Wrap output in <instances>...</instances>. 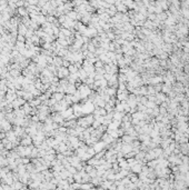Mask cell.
<instances>
[{"mask_svg": "<svg viewBox=\"0 0 189 190\" xmlns=\"http://www.w3.org/2000/svg\"><path fill=\"white\" fill-rule=\"evenodd\" d=\"M95 69H101V68H104V66H105V63L101 61V60H97L96 62H95Z\"/></svg>", "mask_w": 189, "mask_h": 190, "instance_id": "cell-17", "label": "cell"}, {"mask_svg": "<svg viewBox=\"0 0 189 190\" xmlns=\"http://www.w3.org/2000/svg\"><path fill=\"white\" fill-rule=\"evenodd\" d=\"M26 40H27V39H26V37H24V36H19V34L17 36V41H19V42H24V44H26Z\"/></svg>", "mask_w": 189, "mask_h": 190, "instance_id": "cell-23", "label": "cell"}, {"mask_svg": "<svg viewBox=\"0 0 189 190\" xmlns=\"http://www.w3.org/2000/svg\"><path fill=\"white\" fill-rule=\"evenodd\" d=\"M162 92H166V93L170 92V83H166L165 86L162 87Z\"/></svg>", "mask_w": 189, "mask_h": 190, "instance_id": "cell-20", "label": "cell"}, {"mask_svg": "<svg viewBox=\"0 0 189 190\" xmlns=\"http://www.w3.org/2000/svg\"><path fill=\"white\" fill-rule=\"evenodd\" d=\"M64 97H65V93H60V92H55L51 96L52 99H55L57 102H60L61 100H64Z\"/></svg>", "mask_w": 189, "mask_h": 190, "instance_id": "cell-10", "label": "cell"}, {"mask_svg": "<svg viewBox=\"0 0 189 190\" xmlns=\"http://www.w3.org/2000/svg\"><path fill=\"white\" fill-rule=\"evenodd\" d=\"M67 170H68L69 172H70V174H71L72 176H73V175H76L77 172H78V171H77V169H76L75 167H72V166H70L69 168H67Z\"/></svg>", "mask_w": 189, "mask_h": 190, "instance_id": "cell-22", "label": "cell"}, {"mask_svg": "<svg viewBox=\"0 0 189 190\" xmlns=\"http://www.w3.org/2000/svg\"><path fill=\"white\" fill-rule=\"evenodd\" d=\"M6 138L8 139L10 142H13V141H16V140L18 139V137H17L16 132L13 131V130H10V131L6 132Z\"/></svg>", "mask_w": 189, "mask_h": 190, "instance_id": "cell-5", "label": "cell"}, {"mask_svg": "<svg viewBox=\"0 0 189 190\" xmlns=\"http://www.w3.org/2000/svg\"><path fill=\"white\" fill-rule=\"evenodd\" d=\"M64 101L66 103H67L68 106L69 105H71L72 103V100H71V96L70 94H65V97H64Z\"/></svg>", "mask_w": 189, "mask_h": 190, "instance_id": "cell-18", "label": "cell"}, {"mask_svg": "<svg viewBox=\"0 0 189 190\" xmlns=\"http://www.w3.org/2000/svg\"><path fill=\"white\" fill-rule=\"evenodd\" d=\"M89 52H91V54H93V52H96V47H95V45L92 44H88V49H87Z\"/></svg>", "mask_w": 189, "mask_h": 190, "instance_id": "cell-19", "label": "cell"}, {"mask_svg": "<svg viewBox=\"0 0 189 190\" xmlns=\"http://www.w3.org/2000/svg\"><path fill=\"white\" fill-rule=\"evenodd\" d=\"M10 187H11L12 190H21L22 188H24V186H23L22 182H20V181H15L11 186H10Z\"/></svg>", "mask_w": 189, "mask_h": 190, "instance_id": "cell-11", "label": "cell"}, {"mask_svg": "<svg viewBox=\"0 0 189 190\" xmlns=\"http://www.w3.org/2000/svg\"><path fill=\"white\" fill-rule=\"evenodd\" d=\"M132 140H134V138H132L131 136H124L122 137V141H124L125 143H127V145H131V142H132Z\"/></svg>", "mask_w": 189, "mask_h": 190, "instance_id": "cell-14", "label": "cell"}, {"mask_svg": "<svg viewBox=\"0 0 189 190\" xmlns=\"http://www.w3.org/2000/svg\"><path fill=\"white\" fill-rule=\"evenodd\" d=\"M62 61H64V59H62L61 57H58V56L54 57V66L56 67V68H60V67H62Z\"/></svg>", "mask_w": 189, "mask_h": 190, "instance_id": "cell-9", "label": "cell"}, {"mask_svg": "<svg viewBox=\"0 0 189 190\" xmlns=\"http://www.w3.org/2000/svg\"><path fill=\"white\" fill-rule=\"evenodd\" d=\"M2 186H3V190H12L11 187L8 186V185H2Z\"/></svg>", "mask_w": 189, "mask_h": 190, "instance_id": "cell-27", "label": "cell"}, {"mask_svg": "<svg viewBox=\"0 0 189 190\" xmlns=\"http://www.w3.org/2000/svg\"><path fill=\"white\" fill-rule=\"evenodd\" d=\"M105 91H106V94H107V96H109V97H113V96H115V94L117 93L116 88H106V89H105Z\"/></svg>", "mask_w": 189, "mask_h": 190, "instance_id": "cell-12", "label": "cell"}, {"mask_svg": "<svg viewBox=\"0 0 189 190\" xmlns=\"http://www.w3.org/2000/svg\"><path fill=\"white\" fill-rule=\"evenodd\" d=\"M184 69H185V71H186L187 73H189V65L184 66Z\"/></svg>", "mask_w": 189, "mask_h": 190, "instance_id": "cell-28", "label": "cell"}, {"mask_svg": "<svg viewBox=\"0 0 189 190\" xmlns=\"http://www.w3.org/2000/svg\"><path fill=\"white\" fill-rule=\"evenodd\" d=\"M85 119H86V121H87V124H88V125H92V124H93V121H95V117H93L92 115L86 116Z\"/></svg>", "mask_w": 189, "mask_h": 190, "instance_id": "cell-15", "label": "cell"}, {"mask_svg": "<svg viewBox=\"0 0 189 190\" xmlns=\"http://www.w3.org/2000/svg\"><path fill=\"white\" fill-rule=\"evenodd\" d=\"M20 145L23 146V147L31 146V145H32V138H31L29 135H27L24 138H22L21 140H20Z\"/></svg>", "mask_w": 189, "mask_h": 190, "instance_id": "cell-4", "label": "cell"}, {"mask_svg": "<svg viewBox=\"0 0 189 190\" xmlns=\"http://www.w3.org/2000/svg\"><path fill=\"white\" fill-rule=\"evenodd\" d=\"M22 110L24 111V114L26 115H28V114H31V110H32V108H31V106L29 105V103H24L23 106H22Z\"/></svg>", "mask_w": 189, "mask_h": 190, "instance_id": "cell-13", "label": "cell"}, {"mask_svg": "<svg viewBox=\"0 0 189 190\" xmlns=\"http://www.w3.org/2000/svg\"><path fill=\"white\" fill-rule=\"evenodd\" d=\"M105 143L104 141H101V142H97L96 145H95L92 148H93V150H95V152H100V151H104V147H105Z\"/></svg>", "mask_w": 189, "mask_h": 190, "instance_id": "cell-7", "label": "cell"}, {"mask_svg": "<svg viewBox=\"0 0 189 190\" xmlns=\"http://www.w3.org/2000/svg\"><path fill=\"white\" fill-rule=\"evenodd\" d=\"M69 66H70V62H69L68 60H66V59H64V61H62V67H65V68H68Z\"/></svg>", "mask_w": 189, "mask_h": 190, "instance_id": "cell-24", "label": "cell"}, {"mask_svg": "<svg viewBox=\"0 0 189 190\" xmlns=\"http://www.w3.org/2000/svg\"><path fill=\"white\" fill-rule=\"evenodd\" d=\"M77 88L75 87V84H70L69 83L67 87H66V89H65V93L66 94H70V96H72V94H75L76 93V90Z\"/></svg>", "mask_w": 189, "mask_h": 190, "instance_id": "cell-6", "label": "cell"}, {"mask_svg": "<svg viewBox=\"0 0 189 190\" xmlns=\"http://www.w3.org/2000/svg\"><path fill=\"white\" fill-rule=\"evenodd\" d=\"M108 39H115V33L108 32Z\"/></svg>", "mask_w": 189, "mask_h": 190, "instance_id": "cell-26", "label": "cell"}, {"mask_svg": "<svg viewBox=\"0 0 189 190\" xmlns=\"http://www.w3.org/2000/svg\"><path fill=\"white\" fill-rule=\"evenodd\" d=\"M5 138H6V132H5V131L0 132V140H3Z\"/></svg>", "mask_w": 189, "mask_h": 190, "instance_id": "cell-25", "label": "cell"}, {"mask_svg": "<svg viewBox=\"0 0 189 190\" xmlns=\"http://www.w3.org/2000/svg\"><path fill=\"white\" fill-rule=\"evenodd\" d=\"M27 30H28V28L24 26V24L20 23L19 26H18V34H19V36H24V37H26Z\"/></svg>", "mask_w": 189, "mask_h": 190, "instance_id": "cell-8", "label": "cell"}, {"mask_svg": "<svg viewBox=\"0 0 189 190\" xmlns=\"http://www.w3.org/2000/svg\"><path fill=\"white\" fill-rule=\"evenodd\" d=\"M68 70H69V72H70V75L71 73H78V68L75 66V65H70L68 67Z\"/></svg>", "mask_w": 189, "mask_h": 190, "instance_id": "cell-16", "label": "cell"}, {"mask_svg": "<svg viewBox=\"0 0 189 190\" xmlns=\"http://www.w3.org/2000/svg\"><path fill=\"white\" fill-rule=\"evenodd\" d=\"M81 110H82V114H90L91 111L95 110V105L91 101H87L85 105L81 106Z\"/></svg>", "mask_w": 189, "mask_h": 190, "instance_id": "cell-1", "label": "cell"}, {"mask_svg": "<svg viewBox=\"0 0 189 190\" xmlns=\"http://www.w3.org/2000/svg\"><path fill=\"white\" fill-rule=\"evenodd\" d=\"M0 126H1L2 131H5V132H8V131H10V130H12V126H11V124H10L9 121H7L6 119H5V120H2L1 122H0Z\"/></svg>", "mask_w": 189, "mask_h": 190, "instance_id": "cell-3", "label": "cell"}, {"mask_svg": "<svg viewBox=\"0 0 189 190\" xmlns=\"http://www.w3.org/2000/svg\"><path fill=\"white\" fill-rule=\"evenodd\" d=\"M26 103V100L23 99V98H17V99L13 101V102H11V105H12V108L15 109H19L20 107H22V106Z\"/></svg>", "mask_w": 189, "mask_h": 190, "instance_id": "cell-2", "label": "cell"}, {"mask_svg": "<svg viewBox=\"0 0 189 190\" xmlns=\"http://www.w3.org/2000/svg\"><path fill=\"white\" fill-rule=\"evenodd\" d=\"M116 9L118 10V11H122V12H126L127 11V8L124 6V3H121V6H117Z\"/></svg>", "mask_w": 189, "mask_h": 190, "instance_id": "cell-21", "label": "cell"}]
</instances>
